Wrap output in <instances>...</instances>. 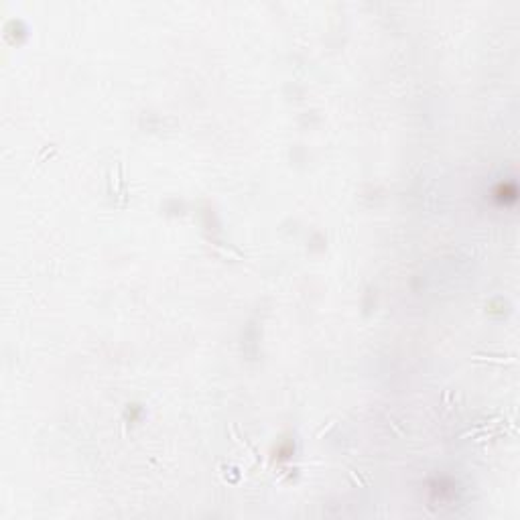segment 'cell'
Wrapping results in <instances>:
<instances>
[{
    "label": "cell",
    "instance_id": "7a4b0ae2",
    "mask_svg": "<svg viewBox=\"0 0 520 520\" xmlns=\"http://www.w3.org/2000/svg\"><path fill=\"white\" fill-rule=\"evenodd\" d=\"M232 433H234V437H236V439H238V443H240V445H246V447H248V449H250V453H252V457H254V462H256V463H260V462H262V457H260V453H258V449H256V447H254V445H252V443H250V441H248V439H246V435H242V433H240V429H238V425H232Z\"/></svg>",
    "mask_w": 520,
    "mask_h": 520
},
{
    "label": "cell",
    "instance_id": "3957f363",
    "mask_svg": "<svg viewBox=\"0 0 520 520\" xmlns=\"http://www.w3.org/2000/svg\"><path fill=\"white\" fill-rule=\"evenodd\" d=\"M334 427H336V421H329V425H327V427H325V429H321V431H319V433H317V437H323V435H325V433H327V431H329V429H334Z\"/></svg>",
    "mask_w": 520,
    "mask_h": 520
},
{
    "label": "cell",
    "instance_id": "6da1fadb",
    "mask_svg": "<svg viewBox=\"0 0 520 520\" xmlns=\"http://www.w3.org/2000/svg\"><path fill=\"white\" fill-rule=\"evenodd\" d=\"M473 362H488V364H500V366H504V364H514V360L512 358H506V356H496V353H473V358H471Z\"/></svg>",
    "mask_w": 520,
    "mask_h": 520
}]
</instances>
